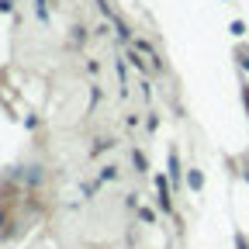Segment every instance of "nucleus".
<instances>
[{
  "label": "nucleus",
  "instance_id": "obj_1",
  "mask_svg": "<svg viewBox=\"0 0 249 249\" xmlns=\"http://www.w3.org/2000/svg\"><path fill=\"white\" fill-rule=\"evenodd\" d=\"M156 191H160V197H156V204H160V211L163 214H170L173 211V201H170V180L160 173V177H156Z\"/></svg>",
  "mask_w": 249,
  "mask_h": 249
},
{
  "label": "nucleus",
  "instance_id": "obj_2",
  "mask_svg": "<svg viewBox=\"0 0 249 249\" xmlns=\"http://www.w3.org/2000/svg\"><path fill=\"white\" fill-rule=\"evenodd\" d=\"M135 49H139V52H145V55L152 59V66H156V70H163V59H160V55H156V49H152L149 42H142V38H135Z\"/></svg>",
  "mask_w": 249,
  "mask_h": 249
},
{
  "label": "nucleus",
  "instance_id": "obj_3",
  "mask_svg": "<svg viewBox=\"0 0 249 249\" xmlns=\"http://www.w3.org/2000/svg\"><path fill=\"white\" fill-rule=\"evenodd\" d=\"M132 163L139 166V173H145V170H149V163H145V152H139V149H132Z\"/></svg>",
  "mask_w": 249,
  "mask_h": 249
},
{
  "label": "nucleus",
  "instance_id": "obj_4",
  "mask_svg": "<svg viewBox=\"0 0 249 249\" xmlns=\"http://www.w3.org/2000/svg\"><path fill=\"white\" fill-rule=\"evenodd\" d=\"M111 180H118V166H104L101 170V183H111Z\"/></svg>",
  "mask_w": 249,
  "mask_h": 249
},
{
  "label": "nucleus",
  "instance_id": "obj_5",
  "mask_svg": "<svg viewBox=\"0 0 249 249\" xmlns=\"http://www.w3.org/2000/svg\"><path fill=\"white\" fill-rule=\"evenodd\" d=\"M187 183H191L194 191H201V187H204V177H201L197 170H191V177H187Z\"/></svg>",
  "mask_w": 249,
  "mask_h": 249
},
{
  "label": "nucleus",
  "instance_id": "obj_6",
  "mask_svg": "<svg viewBox=\"0 0 249 249\" xmlns=\"http://www.w3.org/2000/svg\"><path fill=\"white\" fill-rule=\"evenodd\" d=\"M104 149H114V142H111V139H97V145H93V156L104 152Z\"/></svg>",
  "mask_w": 249,
  "mask_h": 249
},
{
  "label": "nucleus",
  "instance_id": "obj_7",
  "mask_svg": "<svg viewBox=\"0 0 249 249\" xmlns=\"http://www.w3.org/2000/svg\"><path fill=\"white\" fill-rule=\"evenodd\" d=\"M35 11H38V21H49V0H38Z\"/></svg>",
  "mask_w": 249,
  "mask_h": 249
},
{
  "label": "nucleus",
  "instance_id": "obj_8",
  "mask_svg": "<svg viewBox=\"0 0 249 249\" xmlns=\"http://www.w3.org/2000/svg\"><path fill=\"white\" fill-rule=\"evenodd\" d=\"M170 177L180 180V170H177V152H170Z\"/></svg>",
  "mask_w": 249,
  "mask_h": 249
},
{
  "label": "nucleus",
  "instance_id": "obj_9",
  "mask_svg": "<svg viewBox=\"0 0 249 249\" xmlns=\"http://www.w3.org/2000/svg\"><path fill=\"white\" fill-rule=\"evenodd\" d=\"M232 35H235V38L246 35V24H242V21H232Z\"/></svg>",
  "mask_w": 249,
  "mask_h": 249
},
{
  "label": "nucleus",
  "instance_id": "obj_10",
  "mask_svg": "<svg viewBox=\"0 0 249 249\" xmlns=\"http://www.w3.org/2000/svg\"><path fill=\"white\" fill-rule=\"evenodd\" d=\"M128 62H132V66H135V70H145V62H142V59H139V55H135V49H132V52H128Z\"/></svg>",
  "mask_w": 249,
  "mask_h": 249
},
{
  "label": "nucleus",
  "instance_id": "obj_11",
  "mask_svg": "<svg viewBox=\"0 0 249 249\" xmlns=\"http://www.w3.org/2000/svg\"><path fill=\"white\" fill-rule=\"evenodd\" d=\"M73 31H76L73 42H80V45H83V42H87V28H73Z\"/></svg>",
  "mask_w": 249,
  "mask_h": 249
},
{
  "label": "nucleus",
  "instance_id": "obj_12",
  "mask_svg": "<svg viewBox=\"0 0 249 249\" xmlns=\"http://www.w3.org/2000/svg\"><path fill=\"white\" fill-rule=\"evenodd\" d=\"M239 62H242V66L249 70V49H239Z\"/></svg>",
  "mask_w": 249,
  "mask_h": 249
},
{
  "label": "nucleus",
  "instance_id": "obj_13",
  "mask_svg": "<svg viewBox=\"0 0 249 249\" xmlns=\"http://www.w3.org/2000/svg\"><path fill=\"white\" fill-rule=\"evenodd\" d=\"M235 249H249V242H246L242 235H235Z\"/></svg>",
  "mask_w": 249,
  "mask_h": 249
},
{
  "label": "nucleus",
  "instance_id": "obj_14",
  "mask_svg": "<svg viewBox=\"0 0 249 249\" xmlns=\"http://www.w3.org/2000/svg\"><path fill=\"white\" fill-rule=\"evenodd\" d=\"M242 101H246V111H249V83L242 87Z\"/></svg>",
  "mask_w": 249,
  "mask_h": 249
}]
</instances>
